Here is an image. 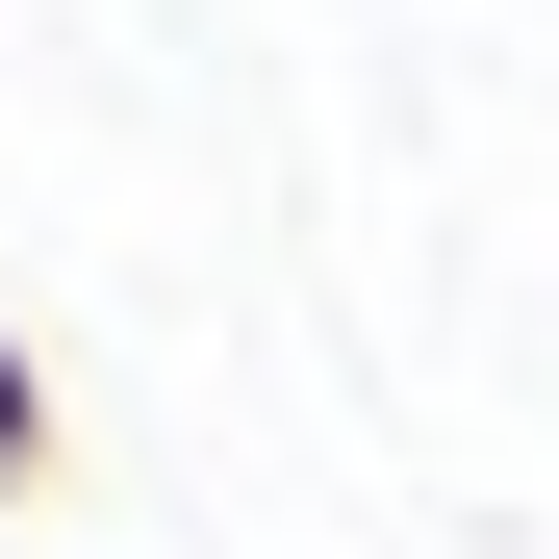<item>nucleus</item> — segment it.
I'll use <instances>...</instances> for the list:
<instances>
[{"mask_svg": "<svg viewBox=\"0 0 559 559\" xmlns=\"http://www.w3.org/2000/svg\"><path fill=\"white\" fill-rule=\"evenodd\" d=\"M51 457H76V432H51V382H26V331H0V509H26Z\"/></svg>", "mask_w": 559, "mask_h": 559, "instance_id": "nucleus-1", "label": "nucleus"}]
</instances>
